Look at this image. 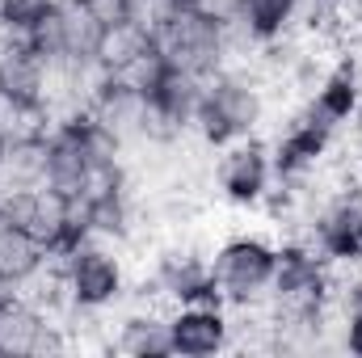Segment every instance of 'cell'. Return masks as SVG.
I'll return each mask as SVG.
<instances>
[{
    "mask_svg": "<svg viewBox=\"0 0 362 358\" xmlns=\"http://www.w3.org/2000/svg\"><path fill=\"white\" fill-rule=\"evenodd\" d=\"M270 85L257 68H219L206 76V93L194 118V139L206 152H219L245 135H262L270 114Z\"/></svg>",
    "mask_w": 362,
    "mask_h": 358,
    "instance_id": "1",
    "label": "cell"
},
{
    "mask_svg": "<svg viewBox=\"0 0 362 358\" xmlns=\"http://www.w3.org/2000/svg\"><path fill=\"white\" fill-rule=\"evenodd\" d=\"M274 266H278V245L266 236H228L211 249V278L228 312H253L270 304Z\"/></svg>",
    "mask_w": 362,
    "mask_h": 358,
    "instance_id": "2",
    "label": "cell"
},
{
    "mask_svg": "<svg viewBox=\"0 0 362 358\" xmlns=\"http://www.w3.org/2000/svg\"><path fill=\"white\" fill-rule=\"evenodd\" d=\"M152 42L165 64L181 72L215 76L219 68H228V30L202 4H173L169 17L152 30Z\"/></svg>",
    "mask_w": 362,
    "mask_h": 358,
    "instance_id": "3",
    "label": "cell"
},
{
    "mask_svg": "<svg viewBox=\"0 0 362 358\" xmlns=\"http://www.w3.org/2000/svg\"><path fill=\"white\" fill-rule=\"evenodd\" d=\"M55 266L64 274V287H68L72 308L114 312L127 299V291H131V274H127V262H122L118 245H105V241H93V236L81 241Z\"/></svg>",
    "mask_w": 362,
    "mask_h": 358,
    "instance_id": "4",
    "label": "cell"
},
{
    "mask_svg": "<svg viewBox=\"0 0 362 358\" xmlns=\"http://www.w3.org/2000/svg\"><path fill=\"white\" fill-rule=\"evenodd\" d=\"M274 181H278L274 152L270 139H262V135H245V139H236L211 156V185L228 207H240V211L262 207L266 194L274 190Z\"/></svg>",
    "mask_w": 362,
    "mask_h": 358,
    "instance_id": "5",
    "label": "cell"
},
{
    "mask_svg": "<svg viewBox=\"0 0 362 358\" xmlns=\"http://www.w3.org/2000/svg\"><path fill=\"white\" fill-rule=\"evenodd\" d=\"M337 139H341L337 131H329V127L303 118L299 105H291L282 131L270 139L274 173H278V181H303V178H312L316 169H325V161L333 156Z\"/></svg>",
    "mask_w": 362,
    "mask_h": 358,
    "instance_id": "6",
    "label": "cell"
},
{
    "mask_svg": "<svg viewBox=\"0 0 362 358\" xmlns=\"http://www.w3.org/2000/svg\"><path fill=\"white\" fill-rule=\"evenodd\" d=\"M169 350L181 358H215L232 350V312L219 299L169 308Z\"/></svg>",
    "mask_w": 362,
    "mask_h": 358,
    "instance_id": "7",
    "label": "cell"
},
{
    "mask_svg": "<svg viewBox=\"0 0 362 358\" xmlns=\"http://www.w3.org/2000/svg\"><path fill=\"white\" fill-rule=\"evenodd\" d=\"M93 122H101L127 152L144 148V131H148V114H152V97L118 76H101L89 97Z\"/></svg>",
    "mask_w": 362,
    "mask_h": 358,
    "instance_id": "8",
    "label": "cell"
},
{
    "mask_svg": "<svg viewBox=\"0 0 362 358\" xmlns=\"http://www.w3.org/2000/svg\"><path fill=\"white\" fill-rule=\"evenodd\" d=\"M0 93L21 110L51 118V59H42L25 38H0Z\"/></svg>",
    "mask_w": 362,
    "mask_h": 358,
    "instance_id": "9",
    "label": "cell"
},
{
    "mask_svg": "<svg viewBox=\"0 0 362 358\" xmlns=\"http://www.w3.org/2000/svg\"><path fill=\"white\" fill-rule=\"evenodd\" d=\"M110 350L127 358H165L169 350V308L148 304V299H122L118 321H110Z\"/></svg>",
    "mask_w": 362,
    "mask_h": 358,
    "instance_id": "10",
    "label": "cell"
},
{
    "mask_svg": "<svg viewBox=\"0 0 362 358\" xmlns=\"http://www.w3.org/2000/svg\"><path fill=\"white\" fill-rule=\"evenodd\" d=\"M89 178V156H85V144L76 135V122L72 118H55L51 131H47V190L55 194H68L76 198L85 190Z\"/></svg>",
    "mask_w": 362,
    "mask_h": 358,
    "instance_id": "11",
    "label": "cell"
},
{
    "mask_svg": "<svg viewBox=\"0 0 362 358\" xmlns=\"http://www.w3.org/2000/svg\"><path fill=\"white\" fill-rule=\"evenodd\" d=\"M47 312L25 299L21 291L0 295V358H30L38 354V337L47 329Z\"/></svg>",
    "mask_w": 362,
    "mask_h": 358,
    "instance_id": "12",
    "label": "cell"
},
{
    "mask_svg": "<svg viewBox=\"0 0 362 358\" xmlns=\"http://www.w3.org/2000/svg\"><path fill=\"white\" fill-rule=\"evenodd\" d=\"M47 181V131H25L4 144L0 156V194L4 190H38Z\"/></svg>",
    "mask_w": 362,
    "mask_h": 358,
    "instance_id": "13",
    "label": "cell"
},
{
    "mask_svg": "<svg viewBox=\"0 0 362 358\" xmlns=\"http://www.w3.org/2000/svg\"><path fill=\"white\" fill-rule=\"evenodd\" d=\"M51 266V253L30 228H4L0 232V287L21 291L30 278H38Z\"/></svg>",
    "mask_w": 362,
    "mask_h": 358,
    "instance_id": "14",
    "label": "cell"
},
{
    "mask_svg": "<svg viewBox=\"0 0 362 358\" xmlns=\"http://www.w3.org/2000/svg\"><path fill=\"white\" fill-rule=\"evenodd\" d=\"M202 93H206V76H194V72L169 68V72L160 76V85L152 89V105H156L165 118H173L185 135H194V118H198Z\"/></svg>",
    "mask_w": 362,
    "mask_h": 358,
    "instance_id": "15",
    "label": "cell"
},
{
    "mask_svg": "<svg viewBox=\"0 0 362 358\" xmlns=\"http://www.w3.org/2000/svg\"><path fill=\"white\" fill-rule=\"evenodd\" d=\"M156 42H152V30L139 25V21H118V25H105L101 34V47H97V68L105 76H118L122 68H131L139 55H148Z\"/></svg>",
    "mask_w": 362,
    "mask_h": 358,
    "instance_id": "16",
    "label": "cell"
},
{
    "mask_svg": "<svg viewBox=\"0 0 362 358\" xmlns=\"http://www.w3.org/2000/svg\"><path fill=\"white\" fill-rule=\"evenodd\" d=\"M101 34H105V25L93 17L85 4L64 0V55L55 64H97Z\"/></svg>",
    "mask_w": 362,
    "mask_h": 358,
    "instance_id": "17",
    "label": "cell"
},
{
    "mask_svg": "<svg viewBox=\"0 0 362 358\" xmlns=\"http://www.w3.org/2000/svg\"><path fill=\"white\" fill-rule=\"evenodd\" d=\"M333 312H337V350L362 358V270L333 287Z\"/></svg>",
    "mask_w": 362,
    "mask_h": 358,
    "instance_id": "18",
    "label": "cell"
},
{
    "mask_svg": "<svg viewBox=\"0 0 362 358\" xmlns=\"http://www.w3.org/2000/svg\"><path fill=\"white\" fill-rule=\"evenodd\" d=\"M42 59H59L64 55V0H51V8L38 17V25L30 30V38H25Z\"/></svg>",
    "mask_w": 362,
    "mask_h": 358,
    "instance_id": "19",
    "label": "cell"
},
{
    "mask_svg": "<svg viewBox=\"0 0 362 358\" xmlns=\"http://www.w3.org/2000/svg\"><path fill=\"white\" fill-rule=\"evenodd\" d=\"M51 0H0V38H30Z\"/></svg>",
    "mask_w": 362,
    "mask_h": 358,
    "instance_id": "20",
    "label": "cell"
},
{
    "mask_svg": "<svg viewBox=\"0 0 362 358\" xmlns=\"http://www.w3.org/2000/svg\"><path fill=\"white\" fill-rule=\"evenodd\" d=\"M93 17L101 25H118V21H131V0H85Z\"/></svg>",
    "mask_w": 362,
    "mask_h": 358,
    "instance_id": "21",
    "label": "cell"
},
{
    "mask_svg": "<svg viewBox=\"0 0 362 358\" xmlns=\"http://www.w3.org/2000/svg\"><path fill=\"white\" fill-rule=\"evenodd\" d=\"M173 4H202V0H173Z\"/></svg>",
    "mask_w": 362,
    "mask_h": 358,
    "instance_id": "22",
    "label": "cell"
},
{
    "mask_svg": "<svg viewBox=\"0 0 362 358\" xmlns=\"http://www.w3.org/2000/svg\"><path fill=\"white\" fill-rule=\"evenodd\" d=\"M4 144H8V139H0V156H4Z\"/></svg>",
    "mask_w": 362,
    "mask_h": 358,
    "instance_id": "23",
    "label": "cell"
},
{
    "mask_svg": "<svg viewBox=\"0 0 362 358\" xmlns=\"http://www.w3.org/2000/svg\"><path fill=\"white\" fill-rule=\"evenodd\" d=\"M333 4H354V0H333Z\"/></svg>",
    "mask_w": 362,
    "mask_h": 358,
    "instance_id": "24",
    "label": "cell"
},
{
    "mask_svg": "<svg viewBox=\"0 0 362 358\" xmlns=\"http://www.w3.org/2000/svg\"><path fill=\"white\" fill-rule=\"evenodd\" d=\"M4 291H8V287H0V295H4Z\"/></svg>",
    "mask_w": 362,
    "mask_h": 358,
    "instance_id": "25",
    "label": "cell"
},
{
    "mask_svg": "<svg viewBox=\"0 0 362 358\" xmlns=\"http://www.w3.org/2000/svg\"><path fill=\"white\" fill-rule=\"evenodd\" d=\"M76 4H85V0H76Z\"/></svg>",
    "mask_w": 362,
    "mask_h": 358,
    "instance_id": "26",
    "label": "cell"
}]
</instances>
